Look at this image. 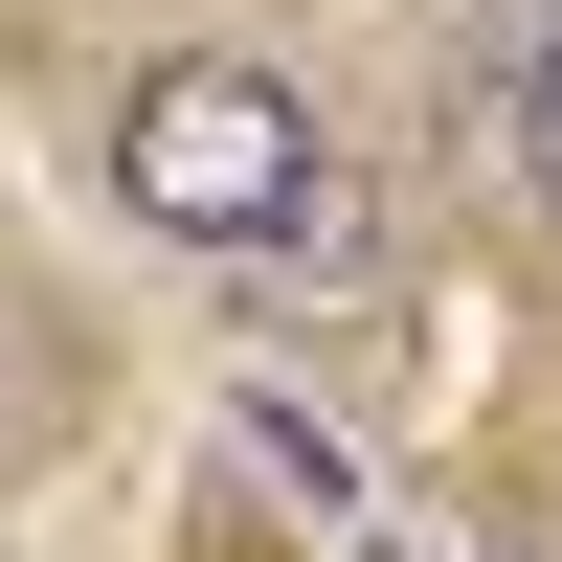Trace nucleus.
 Instances as JSON below:
<instances>
[{
  "instance_id": "3",
  "label": "nucleus",
  "mask_w": 562,
  "mask_h": 562,
  "mask_svg": "<svg viewBox=\"0 0 562 562\" xmlns=\"http://www.w3.org/2000/svg\"><path fill=\"white\" fill-rule=\"evenodd\" d=\"M383 562H450V540H383Z\"/></svg>"
},
{
  "instance_id": "1",
  "label": "nucleus",
  "mask_w": 562,
  "mask_h": 562,
  "mask_svg": "<svg viewBox=\"0 0 562 562\" xmlns=\"http://www.w3.org/2000/svg\"><path fill=\"white\" fill-rule=\"evenodd\" d=\"M315 180H338L315 158V90L248 68V45H180V68H135V113H113V203L180 225V248H293Z\"/></svg>"
},
{
  "instance_id": "2",
  "label": "nucleus",
  "mask_w": 562,
  "mask_h": 562,
  "mask_svg": "<svg viewBox=\"0 0 562 562\" xmlns=\"http://www.w3.org/2000/svg\"><path fill=\"white\" fill-rule=\"evenodd\" d=\"M518 158H540V203H562V0H540V45H518Z\"/></svg>"
}]
</instances>
